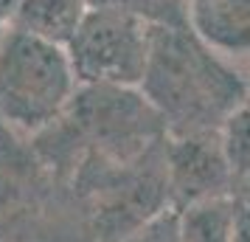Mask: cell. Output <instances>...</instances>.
Instances as JSON below:
<instances>
[{"instance_id":"5b68a950","label":"cell","mask_w":250,"mask_h":242,"mask_svg":"<svg viewBox=\"0 0 250 242\" xmlns=\"http://www.w3.org/2000/svg\"><path fill=\"white\" fill-rule=\"evenodd\" d=\"M163 177H166L169 206L174 208L233 197V189H236V175L228 163L219 132L166 135Z\"/></svg>"},{"instance_id":"3957f363","label":"cell","mask_w":250,"mask_h":242,"mask_svg":"<svg viewBox=\"0 0 250 242\" xmlns=\"http://www.w3.org/2000/svg\"><path fill=\"white\" fill-rule=\"evenodd\" d=\"M59 127L82 161L99 158L107 163H132L166 141L160 115L138 88L79 85L68 113L59 118Z\"/></svg>"},{"instance_id":"9a60e30c","label":"cell","mask_w":250,"mask_h":242,"mask_svg":"<svg viewBox=\"0 0 250 242\" xmlns=\"http://www.w3.org/2000/svg\"><path fill=\"white\" fill-rule=\"evenodd\" d=\"M3 31H6V20H0V43H3Z\"/></svg>"},{"instance_id":"8992f818","label":"cell","mask_w":250,"mask_h":242,"mask_svg":"<svg viewBox=\"0 0 250 242\" xmlns=\"http://www.w3.org/2000/svg\"><path fill=\"white\" fill-rule=\"evenodd\" d=\"M186 17L203 43L250 73V0H188Z\"/></svg>"},{"instance_id":"52a82bcc","label":"cell","mask_w":250,"mask_h":242,"mask_svg":"<svg viewBox=\"0 0 250 242\" xmlns=\"http://www.w3.org/2000/svg\"><path fill=\"white\" fill-rule=\"evenodd\" d=\"M87 12L90 0H14L6 25L57 45H68Z\"/></svg>"},{"instance_id":"6da1fadb","label":"cell","mask_w":250,"mask_h":242,"mask_svg":"<svg viewBox=\"0 0 250 242\" xmlns=\"http://www.w3.org/2000/svg\"><path fill=\"white\" fill-rule=\"evenodd\" d=\"M248 73L203 43L188 25H152L138 90L160 115L166 135L219 132L242 99Z\"/></svg>"},{"instance_id":"ba28073f","label":"cell","mask_w":250,"mask_h":242,"mask_svg":"<svg viewBox=\"0 0 250 242\" xmlns=\"http://www.w3.org/2000/svg\"><path fill=\"white\" fill-rule=\"evenodd\" d=\"M177 211L186 242H230L233 237V214H236L233 197H219Z\"/></svg>"},{"instance_id":"8fae6325","label":"cell","mask_w":250,"mask_h":242,"mask_svg":"<svg viewBox=\"0 0 250 242\" xmlns=\"http://www.w3.org/2000/svg\"><path fill=\"white\" fill-rule=\"evenodd\" d=\"M118 242H186L180 225V211L174 206H163L160 211L141 220Z\"/></svg>"},{"instance_id":"5bb4252c","label":"cell","mask_w":250,"mask_h":242,"mask_svg":"<svg viewBox=\"0 0 250 242\" xmlns=\"http://www.w3.org/2000/svg\"><path fill=\"white\" fill-rule=\"evenodd\" d=\"M12 3L14 0H0V20H6L9 12H12Z\"/></svg>"},{"instance_id":"9c48e42d","label":"cell","mask_w":250,"mask_h":242,"mask_svg":"<svg viewBox=\"0 0 250 242\" xmlns=\"http://www.w3.org/2000/svg\"><path fill=\"white\" fill-rule=\"evenodd\" d=\"M219 141H222V150H225L236 180L245 177L250 172V73L242 99L233 104V110L228 113V118L219 127Z\"/></svg>"},{"instance_id":"277c9868","label":"cell","mask_w":250,"mask_h":242,"mask_svg":"<svg viewBox=\"0 0 250 242\" xmlns=\"http://www.w3.org/2000/svg\"><path fill=\"white\" fill-rule=\"evenodd\" d=\"M149 43V23L115 9H90L65 51L79 85L138 88L146 70Z\"/></svg>"},{"instance_id":"7c38bea8","label":"cell","mask_w":250,"mask_h":242,"mask_svg":"<svg viewBox=\"0 0 250 242\" xmlns=\"http://www.w3.org/2000/svg\"><path fill=\"white\" fill-rule=\"evenodd\" d=\"M230 242H250V206L236 203V214H233V237Z\"/></svg>"},{"instance_id":"2e32d148","label":"cell","mask_w":250,"mask_h":242,"mask_svg":"<svg viewBox=\"0 0 250 242\" xmlns=\"http://www.w3.org/2000/svg\"><path fill=\"white\" fill-rule=\"evenodd\" d=\"M183 3H186V6H188V0H183Z\"/></svg>"},{"instance_id":"7a4b0ae2","label":"cell","mask_w":250,"mask_h":242,"mask_svg":"<svg viewBox=\"0 0 250 242\" xmlns=\"http://www.w3.org/2000/svg\"><path fill=\"white\" fill-rule=\"evenodd\" d=\"M79 90L65 45L6 25L0 43V127L34 138L68 113Z\"/></svg>"},{"instance_id":"30bf717a","label":"cell","mask_w":250,"mask_h":242,"mask_svg":"<svg viewBox=\"0 0 250 242\" xmlns=\"http://www.w3.org/2000/svg\"><path fill=\"white\" fill-rule=\"evenodd\" d=\"M90 9H115L149 25H188L183 0H90Z\"/></svg>"},{"instance_id":"4fadbf2b","label":"cell","mask_w":250,"mask_h":242,"mask_svg":"<svg viewBox=\"0 0 250 242\" xmlns=\"http://www.w3.org/2000/svg\"><path fill=\"white\" fill-rule=\"evenodd\" d=\"M233 200L242 203V206H250V172L245 177L236 180V189H233Z\"/></svg>"}]
</instances>
